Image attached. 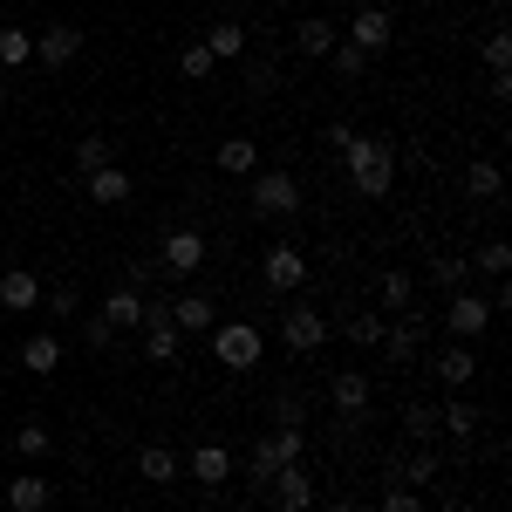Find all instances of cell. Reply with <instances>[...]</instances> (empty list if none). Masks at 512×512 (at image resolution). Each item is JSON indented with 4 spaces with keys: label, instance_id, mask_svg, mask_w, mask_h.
Listing matches in <instances>:
<instances>
[{
    "label": "cell",
    "instance_id": "cell-1",
    "mask_svg": "<svg viewBox=\"0 0 512 512\" xmlns=\"http://www.w3.org/2000/svg\"><path fill=\"white\" fill-rule=\"evenodd\" d=\"M342 158H349V185L362 198H390V185H396V144L355 130L349 144H342Z\"/></svg>",
    "mask_w": 512,
    "mask_h": 512
},
{
    "label": "cell",
    "instance_id": "cell-2",
    "mask_svg": "<svg viewBox=\"0 0 512 512\" xmlns=\"http://www.w3.org/2000/svg\"><path fill=\"white\" fill-rule=\"evenodd\" d=\"M212 355H219V369H260V355H267V335L253 328V321H212Z\"/></svg>",
    "mask_w": 512,
    "mask_h": 512
},
{
    "label": "cell",
    "instance_id": "cell-3",
    "mask_svg": "<svg viewBox=\"0 0 512 512\" xmlns=\"http://www.w3.org/2000/svg\"><path fill=\"white\" fill-rule=\"evenodd\" d=\"M96 321H110V328H144V321H164V308L158 301H151V294H144V287H130V280H123V287H110V294H103V308H96Z\"/></svg>",
    "mask_w": 512,
    "mask_h": 512
},
{
    "label": "cell",
    "instance_id": "cell-4",
    "mask_svg": "<svg viewBox=\"0 0 512 512\" xmlns=\"http://www.w3.org/2000/svg\"><path fill=\"white\" fill-rule=\"evenodd\" d=\"M301 212V185L287 171H260L253 178V219H294Z\"/></svg>",
    "mask_w": 512,
    "mask_h": 512
},
{
    "label": "cell",
    "instance_id": "cell-5",
    "mask_svg": "<svg viewBox=\"0 0 512 512\" xmlns=\"http://www.w3.org/2000/svg\"><path fill=\"white\" fill-rule=\"evenodd\" d=\"M260 274H267L274 294H294V287H308V253H301L294 239H280V246L260 253Z\"/></svg>",
    "mask_w": 512,
    "mask_h": 512
},
{
    "label": "cell",
    "instance_id": "cell-6",
    "mask_svg": "<svg viewBox=\"0 0 512 512\" xmlns=\"http://www.w3.org/2000/svg\"><path fill=\"white\" fill-rule=\"evenodd\" d=\"M492 315H499V308H492L485 294H472V287H458V294H451V308H444V328H451L458 342H478V335L492 328Z\"/></svg>",
    "mask_w": 512,
    "mask_h": 512
},
{
    "label": "cell",
    "instance_id": "cell-7",
    "mask_svg": "<svg viewBox=\"0 0 512 512\" xmlns=\"http://www.w3.org/2000/svg\"><path fill=\"white\" fill-rule=\"evenodd\" d=\"M158 267L164 274H198V267H205V233H198V226H178V233H164V246H158Z\"/></svg>",
    "mask_w": 512,
    "mask_h": 512
},
{
    "label": "cell",
    "instance_id": "cell-8",
    "mask_svg": "<svg viewBox=\"0 0 512 512\" xmlns=\"http://www.w3.org/2000/svg\"><path fill=\"white\" fill-rule=\"evenodd\" d=\"M280 342L294 355H315L321 342H328V315H315V308H287L280 315Z\"/></svg>",
    "mask_w": 512,
    "mask_h": 512
},
{
    "label": "cell",
    "instance_id": "cell-9",
    "mask_svg": "<svg viewBox=\"0 0 512 512\" xmlns=\"http://www.w3.org/2000/svg\"><path fill=\"white\" fill-rule=\"evenodd\" d=\"M267 492H274V512H315V478H308V465H280Z\"/></svg>",
    "mask_w": 512,
    "mask_h": 512
},
{
    "label": "cell",
    "instance_id": "cell-10",
    "mask_svg": "<svg viewBox=\"0 0 512 512\" xmlns=\"http://www.w3.org/2000/svg\"><path fill=\"white\" fill-rule=\"evenodd\" d=\"M76 55H82V28H69V21H55V28L35 35V62L41 69H69Z\"/></svg>",
    "mask_w": 512,
    "mask_h": 512
},
{
    "label": "cell",
    "instance_id": "cell-11",
    "mask_svg": "<svg viewBox=\"0 0 512 512\" xmlns=\"http://www.w3.org/2000/svg\"><path fill=\"white\" fill-rule=\"evenodd\" d=\"M431 376L444 383V390H472V376H478V342H451V349L431 362Z\"/></svg>",
    "mask_w": 512,
    "mask_h": 512
},
{
    "label": "cell",
    "instance_id": "cell-12",
    "mask_svg": "<svg viewBox=\"0 0 512 512\" xmlns=\"http://www.w3.org/2000/svg\"><path fill=\"white\" fill-rule=\"evenodd\" d=\"M164 321H171V328H178V335H212V301H205V294H178V301H171V308H164Z\"/></svg>",
    "mask_w": 512,
    "mask_h": 512
},
{
    "label": "cell",
    "instance_id": "cell-13",
    "mask_svg": "<svg viewBox=\"0 0 512 512\" xmlns=\"http://www.w3.org/2000/svg\"><path fill=\"white\" fill-rule=\"evenodd\" d=\"M349 41L362 48V55H383V48H390V14H383V7H355Z\"/></svg>",
    "mask_w": 512,
    "mask_h": 512
},
{
    "label": "cell",
    "instance_id": "cell-14",
    "mask_svg": "<svg viewBox=\"0 0 512 512\" xmlns=\"http://www.w3.org/2000/svg\"><path fill=\"white\" fill-rule=\"evenodd\" d=\"M0 308H7V315H28V308H41V280L28 274V267H7V274H0Z\"/></svg>",
    "mask_w": 512,
    "mask_h": 512
},
{
    "label": "cell",
    "instance_id": "cell-15",
    "mask_svg": "<svg viewBox=\"0 0 512 512\" xmlns=\"http://www.w3.org/2000/svg\"><path fill=\"white\" fill-rule=\"evenodd\" d=\"M478 424H485V410H478L472 396H451V403L437 410V431H451L458 444H472V437H478Z\"/></svg>",
    "mask_w": 512,
    "mask_h": 512
},
{
    "label": "cell",
    "instance_id": "cell-16",
    "mask_svg": "<svg viewBox=\"0 0 512 512\" xmlns=\"http://www.w3.org/2000/svg\"><path fill=\"white\" fill-rule=\"evenodd\" d=\"M185 465H192L198 485H226V478H233V451H226V444H192Z\"/></svg>",
    "mask_w": 512,
    "mask_h": 512
},
{
    "label": "cell",
    "instance_id": "cell-17",
    "mask_svg": "<svg viewBox=\"0 0 512 512\" xmlns=\"http://www.w3.org/2000/svg\"><path fill=\"white\" fill-rule=\"evenodd\" d=\"M205 48H212V62H239V55H246V48H253V35H246V28H239V21H212V28H205Z\"/></svg>",
    "mask_w": 512,
    "mask_h": 512
},
{
    "label": "cell",
    "instance_id": "cell-18",
    "mask_svg": "<svg viewBox=\"0 0 512 512\" xmlns=\"http://www.w3.org/2000/svg\"><path fill=\"white\" fill-rule=\"evenodd\" d=\"M328 396H335V410H342V417H369V396H376V390H369V376H362V369H342Z\"/></svg>",
    "mask_w": 512,
    "mask_h": 512
},
{
    "label": "cell",
    "instance_id": "cell-19",
    "mask_svg": "<svg viewBox=\"0 0 512 512\" xmlns=\"http://www.w3.org/2000/svg\"><path fill=\"white\" fill-rule=\"evenodd\" d=\"M82 185H89V205H130V171H117V164L89 171Z\"/></svg>",
    "mask_w": 512,
    "mask_h": 512
},
{
    "label": "cell",
    "instance_id": "cell-20",
    "mask_svg": "<svg viewBox=\"0 0 512 512\" xmlns=\"http://www.w3.org/2000/svg\"><path fill=\"white\" fill-rule=\"evenodd\" d=\"M376 349L390 355V362H410V355L424 349V321H417V315H403L396 328H383V342H376Z\"/></svg>",
    "mask_w": 512,
    "mask_h": 512
},
{
    "label": "cell",
    "instance_id": "cell-21",
    "mask_svg": "<svg viewBox=\"0 0 512 512\" xmlns=\"http://www.w3.org/2000/svg\"><path fill=\"white\" fill-rule=\"evenodd\" d=\"M335 28H328V21H321V14H308V21H301V28H294V48H301V55H308V62H328V55H335Z\"/></svg>",
    "mask_w": 512,
    "mask_h": 512
},
{
    "label": "cell",
    "instance_id": "cell-22",
    "mask_svg": "<svg viewBox=\"0 0 512 512\" xmlns=\"http://www.w3.org/2000/svg\"><path fill=\"white\" fill-rule=\"evenodd\" d=\"M137 472H144V485H178V451L171 444H144L137 451Z\"/></svg>",
    "mask_w": 512,
    "mask_h": 512
},
{
    "label": "cell",
    "instance_id": "cell-23",
    "mask_svg": "<svg viewBox=\"0 0 512 512\" xmlns=\"http://www.w3.org/2000/svg\"><path fill=\"white\" fill-rule=\"evenodd\" d=\"M212 158H219V171H226V178H253L260 151H253V137H226V144H219Z\"/></svg>",
    "mask_w": 512,
    "mask_h": 512
},
{
    "label": "cell",
    "instance_id": "cell-24",
    "mask_svg": "<svg viewBox=\"0 0 512 512\" xmlns=\"http://www.w3.org/2000/svg\"><path fill=\"white\" fill-rule=\"evenodd\" d=\"M21 369L55 376V369H62V342H55V335H28V342H21Z\"/></svg>",
    "mask_w": 512,
    "mask_h": 512
},
{
    "label": "cell",
    "instance_id": "cell-25",
    "mask_svg": "<svg viewBox=\"0 0 512 512\" xmlns=\"http://www.w3.org/2000/svg\"><path fill=\"white\" fill-rule=\"evenodd\" d=\"M48 506V478L28 472V478H7V512H41Z\"/></svg>",
    "mask_w": 512,
    "mask_h": 512
},
{
    "label": "cell",
    "instance_id": "cell-26",
    "mask_svg": "<svg viewBox=\"0 0 512 512\" xmlns=\"http://www.w3.org/2000/svg\"><path fill=\"white\" fill-rule=\"evenodd\" d=\"M178 349H185V335L171 321H144V355L151 362H178Z\"/></svg>",
    "mask_w": 512,
    "mask_h": 512
},
{
    "label": "cell",
    "instance_id": "cell-27",
    "mask_svg": "<svg viewBox=\"0 0 512 512\" xmlns=\"http://www.w3.org/2000/svg\"><path fill=\"white\" fill-rule=\"evenodd\" d=\"M499 192H506V178H499V164H492V158L465 164V198H499Z\"/></svg>",
    "mask_w": 512,
    "mask_h": 512
},
{
    "label": "cell",
    "instance_id": "cell-28",
    "mask_svg": "<svg viewBox=\"0 0 512 512\" xmlns=\"http://www.w3.org/2000/svg\"><path fill=\"white\" fill-rule=\"evenodd\" d=\"M376 294H383V315H410V301H417V280L396 267V274H383V287H376Z\"/></svg>",
    "mask_w": 512,
    "mask_h": 512
},
{
    "label": "cell",
    "instance_id": "cell-29",
    "mask_svg": "<svg viewBox=\"0 0 512 512\" xmlns=\"http://www.w3.org/2000/svg\"><path fill=\"white\" fill-rule=\"evenodd\" d=\"M35 62V35L28 28H0V69H28Z\"/></svg>",
    "mask_w": 512,
    "mask_h": 512
},
{
    "label": "cell",
    "instance_id": "cell-30",
    "mask_svg": "<svg viewBox=\"0 0 512 512\" xmlns=\"http://www.w3.org/2000/svg\"><path fill=\"white\" fill-rule=\"evenodd\" d=\"M178 69H185L192 82H212V76H219V62H212V48H205V41H185V48H178Z\"/></svg>",
    "mask_w": 512,
    "mask_h": 512
},
{
    "label": "cell",
    "instance_id": "cell-31",
    "mask_svg": "<svg viewBox=\"0 0 512 512\" xmlns=\"http://www.w3.org/2000/svg\"><path fill=\"white\" fill-rule=\"evenodd\" d=\"M472 267H478V274H492V280H506V267H512V246H506V239H485V246L472 253Z\"/></svg>",
    "mask_w": 512,
    "mask_h": 512
},
{
    "label": "cell",
    "instance_id": "cell-32",
    "mask_svg": "<svg viewBox=\"0 0 512 512\" xmlns=\"http://www.w3.org/2000/svg\"><path fill=\"white\" fill-rule=\"evenodd\" d=\"M267 444H274V458H280V465H301V458H308V437H301V424H280V431L267 437Z\"/></svg>",
    "mask_w": 512,
    "mask_h": 512
},
{
    "label": "cell",
    "instance_id": "cell-33",
    "mask_svg": "<svg viewBox=\"0 0 512 512\" xmlns=\"http://www.w3.org/2000/svg\"><path fill=\"white\" fill-rule=\"evenodd\" d=\"M478 55H485L492 76H506V69H512V35H506V28H492V35L478 41Z\"/></svg>",
    "mask_w": 512,
    "mask_h": 512
},
{
    "label": "cell",
    "instance_id": "cell-34",
    "mask_svg": "<svg viewBox=\"0 0 512 512\" xmlns=\"http://www.w3.org/2000/svg\"><path fill=\"white\" fill-rule=\"evenodd\" d=\"M431 280H437V287H451V294H458V287H472V260H458V253H444V260H431Z\"/></svg>",
    "mask_w": 512,
    "mask_h": 512
},
{
    "label": "cell",
    "instance_id": "cell-35",
    "mask_svg": "<svg viewBox=\"0 0 512 512\" xmlns=\"http://www.w3.org/2000/svg\"><path fill=\"white\" fill-rule=\"evenodd\" d=\"M383 328H390L383 315H349V321H342V335H349L355 349H376V342H383Z\"/></svg>",
    "mask_w": 512,
    "mask_h": 512
},
{
    "label": "cell",
    "instance_id": "cell-36",
    "mask_svg": "<svg viewBox=\"0 0 512 512\" xmlns=\"http://www.w3.org/2000/svg\"><path fill=\"white\" fill-rule=\"evenodd\" d=\"M274 472H280V458H274V444L260 437V444H253V458H246V478H253V485L267 492V485H274Z\"/></svg>",
    "mask_w": 512,
    "mask_h": 512
},
{
    "label": "cell",
    "instance_id": "cell-37",
    "mask_svg": "<svg viewBox=\"0 0 512 512\" xmlns=\"http://www.w3.org/2000/svg\"><path fill=\"white\" fill-rule=\"evenodd\" d=\"M431 478H437V451H417V458L403 465V478H396V485H410V492H424Z\"/></svg>",
    "mask_w": 512,
    "mask_h": 512
},
{
    "label": "cell",
    "instance_id": "cell-38",
    "mask_svg": "<svg viewBox=\"0 0 512 512\" xmlns=\"http://www.w3.org/2000/svg\"><path fill=\"white\" fill-rule=\"evenodd\" d=\"M362 62H369V55H362L355 41H335V55H328V69H335L342 82H349V76H362Z\"/></svg>",
    "mask_w": 512,
    "mask_h": 512
},
{
    "label": "cell",
    "instance_id": "cell-39",
    "mask_svg": "<svg viewBox=\"0 0 512 512\" xmlns=\"http://www.w3.org/2000/svg\"><path fill=\"white\" fill-rule=\"evenodd\" d=\"M403 424H410L417 444H431V437H437V410H431V403H410V410H403Z\"/></svg>",
    "mask_w": 512,
    "mask_h": 512
},
{
    "label": "cell",
    "instance_id": "cell-40",
    "mask_svg": "<svg viewBox=\"0 0 512 512\" xmlns=\"http://www.w3.org/2000/svg\"><path fill=\"white\" fill-rule=\"evenodd\" d=\"M103 164H110V144H103V137H82L76 144V171L89 178V171H103Z\"/></svg>",
    "mask_w": 512,
    "mask_h": 512
},
{
    "label": "cell",
    "instance_id": "cell-41",
    "mask_svg": "<svg viewBox=\"0 0 512 512\" xmlns=\"http://www.w3.org/2000/svg\"><path fill=\"white\" fill-rule=\"evenodd\" d=\"M48 444H55V437L41 431V424H21V431H14V451H21V458H48Z\"/></svg>",
    "mask_w": 512,
    "mask_h": 512
},
{
    "label": "cell",
    "instance_id": "cell-42",
    "mask_svg": "<svg viewBox=\"0 0 512 512\" xmlns=\"http://www.w3.org/2000/svg\"><path fill=\"white\" fill-rule=\"evenodd\" d=\"M376 512H424V499H417L410 485H390V492H383V506H376Z\"/></svg>",
    "mask_w": 512,
    "mask_h": 512
},
{
    "label": "cell",
    "instance_id": "cell-43",
    "mask_svg": "<svg viewBox=\"0 0 512 512\" xmlns=\"http://www.w3.org/2000/svg\"><path fill=\"white\" fill-rule=\"evenodd\" d=\"M82 335H89V349H110V342H117V328L96 321V315H82Z\"/></svg>",
    "mask_w": 512,
    "mask_h": 512
},
{
    "label": "cell",
    "instance_id": "cell-44",
    "mask_svg": "<svg viewBox=\"0 0 512 512\" xmlns=\"http://www.w3.org/2000/svg\"><path fill=\"white\" fill-rule=\"evenodd\" d=\"M335 512H369V506H362V499H335Z\"/></svg>",
    "mask_w": 512,
    "mask_h": 512
},
{
    "label": "cell",
    "instance_id": "cell-45",
    "mask_svg": "<svg viewBox=\"0 0 512 512\" xmlns=\"http://www.w3.org/2000/svg\"><path fill=\"white\" fill-rule=\"evenodd\" d=\"M444 512H472V499H451V506H444Z\"/></svg>",
    "mask_w": 512,
    "mask_h": 512
},
{
    "label": "cell",
    "instance_id": "cell-46",
    "mask_svg": "<svg viewBox=\"0 0 512 512\" xmlns=\"http://www.w3.org/2000/svg\"><path fill=\"white\" fill-rule=\"evenodd\" d=\"M417 7H437V0H417Z\"/></svg>",
    "mask_w": 512,
    "mask_h": 512
}]
</instances>
